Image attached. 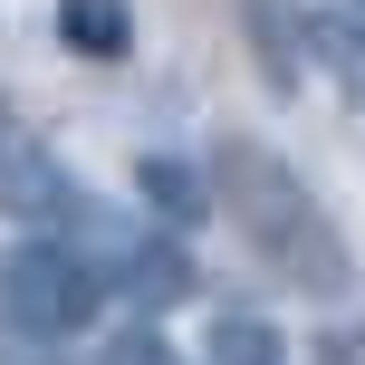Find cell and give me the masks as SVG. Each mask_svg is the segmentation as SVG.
I'll return each instance as SVG.
<instances>
[{
	"label": "cell",
	"mask_w": 365,
	"mask_h": 365,
	"mask_svg": "<svg viewBox=\"0 0 365 365\" xmlns=\"http://www.w3.org/2000/svg\"><path fill=\"white\" fill-rule=\"evenodd\" d=\"M346 38H356V48H365V0H356V10H346Z\"/></svg>",
	"instance_id": "30bf717a"
},
{
	"label": "cell",
	"mask_w": 365,
	"mask_h": 365,
	"mask_svg": "<svg viewBox=\"0 0 365 365\" xmlns=\"http://www.w3.org/2000/svg\"><path fill=\"white\" fill-rule=\"evenodd\" d=\"M135 182H145V202H154V212H182V221L212 202V192H202V182L182 173V164H164V154H145V164H135Z\"/></svg>",
	"instance_id": "52a82bcc"
},
{
	"label": "cell",
	"mask_w": 365,
	"mask_h": 365,
	"mask_svg": "<svg viewBox=\"0 0 365 365\" xmlns=\"http://www.w3.org/2000/svg\"><path fill=\"white\" fill-rule=\"evenodd\" d=\"M58 38L77 58H125L135 48V10L125 0H58Z\"/></svg>",
	"instance_id": "5b68a950"
},
{
	"label": "cell",
	"mask_w": 365,
	"mask_h": 365,
	"mask_svg": "<svg viewBox=\"0 0 365 365\" xmlns=\"http://www.w3.org/2000/svg\"><path fill=\"white\" fill-rule=\"evenodd\" d=\"M0 365H48V346H38V336H10V327H0Z\"/></svg>",
	"instance_id": "9c48e42d"
},
{
	"label": "cell",
	"mask_w": 365,
	"mask_h": 365,
	"mask_svg": "<svg viewBox=\"0 0 365 365\" xmlns=\"http://www.w3.org/2000/svg\"><path fill=\"white\" fill-rule=\"evenodd\" d=\"M212 365H279V327H269V317H250V308L212 317Z\"/></svg>",
	"instance_id": "8992f818"
},
{
	"label": "cell",
	"mask_w": 365,
	"mask_h": 365,
	"mask_svg": "<svg viewBox=\"0 0 365 365\" xmlns=\"http://www.w3.org/2000/svg\"><path fill=\"white\" fill-rule=\"evenodd\" d=\"M96 365H182V356H173L164 327H145V317H135V327H115L106 346H96Z\"/></svg>",
	"instance_id": "ba28073f"
},
{
	"label": "cell",
	"mask_w": 365,
	"mask_h": 365,
	"mask_svg": "<svg viewBox=\"0 0 365 365\" xmlns=\"http://www.w3.org/2000/svg\"><path fill=\"white\" fill-rule=\"evenodd\" d=\"M96 279H106V289H125V298H145V308H164V298H192V289H202V269H192V250H182V240H125Z\"/></svg>",
	"instance_id": "277c9868"
},
{
	"label": "cell",
	"mask_w": 365,
	"mask_h": 365,
	"mask_svg": "<svg viewBox=\"0 0 365 365\" xmlns=\"http://www.w3.org/2000/svg\"><path fill=\"white\" fill-rule=\"evenodd\" d=\"M96 298H106V279H96L87 250H68V240H19L10 259H0V308L19 317V336H77L96 317Z\"/></svg>",
	"instance_id": "7a4b0ae2"
},
{
	"label": "cell",
	"mask_w": 365,
	"mask_h": 365,
	"mask_svg": "<svg viewBox=\"0 0 365 365\" xmlns=\"http://www.w3.org/2000/svg\"><path fill=\"white\" fill-rule=\"evenodd\" d=\"M0 212L10 221H77L87 202L68 192V173H58L48 145H29V135H0Z\"/></svg>",
	"instance_id": "3957f363"
},
{
	"label": "cell",
	"mask_w": 365,
	"mask_h": 365,
	"mask_svg": "<svg viewBox=\"0 0 365 365\" xmlns=\"http://www.w3.org/2000/svg\"><path fill=\"white\" fill-rule=\"evenodd\" d=\"M212 202L231 212V231L250 240V259H269L289 289H346V240H336V221L317 212V192L279 164L269 145H250V135H231V145L212 154Z\"/></svg>",
	"instance_id": "6da1fadb"
}]
</instances>
